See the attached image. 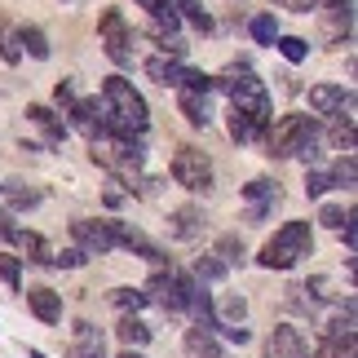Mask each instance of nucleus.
<instances>
[{"label":"nucleus","instance_id":"nucleus-1","mask_svg":"<svg viewBox=\"0 0 358 358\" xmlns=\"http://www.w3.org/2000/svg\"><path fill=\"white\" fill-rule=\"evenodd\" d=\"M102 120H106V137H111V142H137L150 124L146 98L124 76H111L102 85Z\"/></svg>","mask_w":358,"mask_h":358},{"label":"nucleus","instance_id":"nucleus-2","mask_svg":"<svg viewBox=\"0 0 358 358\" xmlns=\"http://www.w3.org/2000/svg\"><path fill=\"white\" fill-rule=\"evenodd\" d=\"M217 89H226V93H230V106L252 120L257 137H266V133H270V93H266V85H261L252 71L222 76V80H217Z\"/></svg>","mask_w":358,"mask_h":358},{"label":"nucleus","instance_id":"nucleus-3","mask_svg":"<svg viewBox=\"0 0 358 358\" xmlns=\"http://www.w3.org/2000/svg\"><path fill=\"white\" fill-rule=\"evenodd\" d=\"M310 248H314V235H310V222H287L274 230V239L261 248V266L266 270H292L301 257H310Z\"/></svg>","mask_w":358,"mask_h":358},{"label":"nucleus","instance_id":"nucleus-4","mask_svg":"<svg viewBox=\"0 0 358 358\" xmlns=\"http://www.w3.org/2000/svg\"><path fill=\"white\" fill-rule=\"evenodd\" d=\"M310 142H319V124H314V115H283L270 129V155H279V159L301 155Z\"/></svg>","mask_w":358,"mask_h":358},{"label":"nucleus","instance_id":"nucleus-5","mask_svg":"<svg viewBox=\"0 0 358 358\" xmlns=\"http://www.w3.org/2000/svg\"><path fill=\"white\" fill-rule=\"evenodd\" d=\"M173 182L177 186H186V190H213V159L203 155V150L195 146H177V155H173Z\"/></svg>","mask_w":358,"mask_h":358},{"label":"nucleus","instance_id":"nucleus-6","mask_svg":"<svg viewBox=\"0 0 358 358\" xmlns=\"http://www.w3.org/2000/svg\"><path fill=\"white\" fill-rule=\"evenodd\" d=\"M98 31H102V49H106V58L111 62H129L133 58V31H129V22H124V13L120 9H106L102 13V22H98Z\"/></svg>","mask_w":358,"mask_h":358},{"label":"nucleus","instance_id":"nucleus-7","mask_svg":"<svg viewBox=\"0 0 358 358\" xmlns=\"http://www.w3.org/2000/svg\"><path fill=\"white\" fill-rule=\"evenodd\" d=\"M71 235L80 243V252H111L115 248V235L106 222H71Z\"/></svg>","mask_w":358,"mask_h":358},{"label":"nucleus","instance_id":"nucleus-8","mask_svg":"<svg viewBox=\"0 0 358 358\" xmlns=\"http://www.w3.org/2000/svg\"><path fill=\"white\" fill-rule=\"evenodd\" d=\"M71 124H76V129L89 137V142H102V137H106L102 102H98V98H85V102H76V106H71Z\"/></svg>","mask_w":358,"mask_h":358},{"label":"nucleus","instance_id":"nucleus-9","mask_svg":"<svg viewBox=\"0 0 358 358\" xmlns=\"http://www.w3.org/2000/svg\"><path fill=\"white\" fill-rule=\"evenodd\" d=\"M266 358H310V345L296 327H274L266 341Z\"/></svg>","mask_w":358,"mask_h":358},{"label":"nucleus","instance_id":"nucleus-10","mask_svg":"<svg viewBox=\"0 0 358 358\" xmlns=\"http://www.w3.org/2000/svg\"><path fill=\"white\" fill-rule=\"evenodd\" d=\"M27 306H31V314L40 323H58L62 319V296L53 292V287H31V292H27Z\"/></svg>","mask_w":358,"mask_h":358},{"label":"nucleus","instance_id":"nucleus-11","mask_svg":"<svg viewBox=\"0 0 358 358\" xmlns=\"http://www.w3.org/2000/svg\"><path fill=\"white\" fill-rule=\"evenodd\" d=\"M177 102H182V115L195 124V129H208V120H213L208 93H190V89H182V93H177Z\"/></svg>","mask_w":358,"mask_h":358},{"label":"nucleus","instance_id":"nucleus-12","mask_svg":"<svg viewBox=\"0 0 358 358\" xmlns=\"http://www.w3.org/2000/svg\"><path fill=\"white\" fill-rule=\"evenodd\" d=\"M182 71L186 66L177 58H164V53L159 58H146V76L155 80V85H164V89H182Z\"/></svg>","mask_w":358,"mask_h":358},{"label":"nucleus","instance_id":"nucleus-13","mask_svg":"<svg viewBox=\"0 0 358 358\" xmlns=\"http://www.w3.org/2000/svg\"><path fill=\"white\" fill-rule=\"evenodd\" d=\"M186 358H222V345H217L213 327H190L186 332Z\"/></svg>","mask_w":358,"mask_h":358},{"label":"nucleus","instance_id":"nucleus-14","mask_svg":"<svg viewBox=\"0 0 358 358\" xmlns=\"http://www.w3.org/2000/svg\"><path fill=\"white\" fill-rule=\"evenodd\" d=\"M66 358H102V332L93 323H76V345Z\"/></svg>","mask_w":358,"mask_h":358},{"label":"nucleus","instance_id":"nucleus-15","mask_svg":"<svg viewBox=\"0 0 358 358\" xmlns=\"http://www.w3.org/2000/svg\"><path fill=\"white\" fill-rule=\"evenodd\" d=\"M341 102H345V89H341V85H314L310 89V106L319 115H336Z\"/></svg>","mask_w":358,"mask_h":358},{"label":"nucleus","instance_id":"nucleus-16","mask_svg":"<svg viewBox=\"0 0 358 358\" xmlns=\"http://www.w3.org/2000/svg\"><path fill=\"white\" fill-rule=\"evenodd\" d=\"M243 195L257 203V208L248 213V217H252V222H261V217H266V213L274 208V203H279V186H274V182H252V186L243 190Z\"/></svg>","mask_w":358,"mask_h":358},{"label":"nucleus","instance_id":"nucleus-17","mask_svg":"<svg viewBox=\"0 0 358 358\" xmlns=\"http://www.w3.org/2000/svg\"><path fill=\"white\" fill-rule=\"evenodd\" d=\"M13 243L22 248V252H31V261H40V266H53V248L40 239V235H31V230H18L13 226V235H9Z\"/></svg>","mask_w":358,"mask_h":358},{"label":"nucleus","instance_id":"nucleus-18","mask_svg":"<svg viewBox=\"0 0 358 358\" xmlns=\"http://www.w3.org/2000/svg\"><path fill=\"white\" fill-rule=\"evenodd\" d=\"M173 9H177V18H186L195 31H213V13L203 9V0H173Z\"/></svg>","mask_w":358,"mask_h":358},{"label":"nucleus","instance_id":"nucleus-19","mask_svg":"<svg viewBox=\"0 0 358 358\" xmlns=\"http://www.w3.org/2000/svg\"><path fill=\"white\" fill-rule=\"evenodd\" d=\"M169 230L177 239H195L199 230H203V217H199V208H177L173 217H169Z\"/></svg>","mask_w":358,"mask_h":358},{"label":"nucleus","instance_id":"nucleus-20","mask_svg":"<svg viewBox=\"0 0 358 358\" xmlns=\"http://www.w3.org/2000/svg\"><path fill=\"white\" fill-rule=\"evenodd\" d=\"M115 336H120L129 350H142L146 341H150V327H146L142 319H133V314H124V319H120V327H115Z\"/></svg>","mask_w":358,"mask_h":358},{"label":"nucleus","instance_id":"nucleus-21","mask_svg":"<svg viewBox=\"0 0 358 358\" xmlns=\"http://www.w3.org/2000/svg\"><path fill=\"white\" fill-rule=\"evenodd\" d=\"M217 327H235V323H243V314H248V301L243 296H222L217 301Z\"/></svg>","mask_w":358,"mask_h":358},{"label":"nucleus","instance_id":"nucleus-22","mask_svg":"<svg viewBox=\"0 0 358 358\" xmlns=\"http://www.w3.org/2000/svg\"><path fill=\"white\" fill-rule=\"evenodd\" d=\"M27 115H31L40 129L49 133V142H62V137H66V124H58V115H53L49 106H27Z\"/></svg>","mask_w":358,"mask_h":358},{"label":"nucleus","instance_id":"nucleus-23","mask_svg":"<svg viewBox=\"0 0 358 358\" xmlns=\"http://www.w3.org/2000/svg\"><path fill=\"white\" fill-rule=\"evenodd\" d=\"M217 279H226V261L208 252V257H199L195 261V283H217Z\"/></svg>","mask_w":358,"mask_h":358},{"label":"nucleus","instance_id":"nucleus-24","mask_svg":"<svg viewBox=\"0 0 358 358\" xmlns=\"http://www.w3.org/2000/svg\"><path fill=\"white\" fill-rule=\"evenodd\" d=\"M18 45L31 53V58H49V40H45L40 27H22V31H18Z\"/></svg>","mask_w":358,"mask_h":358},{"label":"nucleus","instance_id":"nucleus-25","mask_svg":"<svg viewBox=\"0 0 358 358\" xmlns=\"http://www.w3.org/2000/svg\"><path fill=\"white\" fill-rule=\"evenodd\" d=\"M252 40H257V45H274V40H279L274 13H257V18H252Z\"/></svg>","mask_w":358,"mask_h":358},{"label":"nucleus","instance_id":"nucleus-26","mask_svg":"<svg viewBox=\"0 0 358 358\" xmlns=\"http://www.w3.org/2000/svg\"><path fill=\"white\" fill-rule=\"evenodd\" d=\"M155 40H159V49H164V58H177V62H182V58H186V40H182V36H177V31H159V27H155Z\"/></svg>","mask_w":358,"mask_h":358},{"label":"nucleus","instance_id":"nucleus-27","mask_svg":"<svg viewBox=\"0 0 358 358\" xmlns=\"http://www.w3.org/2000/svg\"><path fill=\"white\" fill-rule=\"evenodd\" d=\"M230 137H235V142H257L252 120H248L243 111H235V106H230Z\"/></svg>","mask_w":358,"mask_h":358},{"label":"nucleus","instance_id":"nucleus-28","mask_svg":"<svg viewBox=\"0 0 358 358\" xmlns=\"http://www.w3.org/2000/svg\"><path fill=\"white\" fill-rule=\"evenodd\" d=\"M5 195H9L13 208H36V203H40V190H27L22 182H9V186H5Z\"/></svg>","mask_w":358,"mask_h":358},{"label":"nucleus","instance_id":"nucleus-29","mask_svg":"<svg viewBox=\"0 0 358 358\" xmlns=\"http://www.w3.org/2000/svg\"><path fill=\"white\" fill-rule=\"evenodd\" d=\"M279 53L287 62H306V53H310V45L301 36H279Z\"/></svg>","mask_w":358,"mask_h":358},{"label":"nucleus","instance_id":"nucleus-30","mask_svg":"<svg viewBox=\"0 0 358 358\" xmlns=\"http://www.w3.org/2000/svg\"><path fill=\"white\" fill-rule=\"evenodd\" d=\"M111 306H120L124 314H129V310H142V306H146V292H133V287H115V292H111Z\"/></svg>","mask_w":358,"mask_h":358},{"label":"nucleus","instance_id":"nucleus-31","mask_svg":"<svg viewBox=\"0 0 358 358\" xmlns=\"http://www.w3.org/2000/svg\"><path fill=\"white\" fill-rule=\"evenodd\" d=\"M332 186H354V155H345V159H336L332 164Z\"/></svg>","mask_w":358,"mask_h":358},{"label":"nucleus","instance_id":"nucleus-32","mask_svg":"<svg viewBox=\"0 0 358 358\" xmlns=\"http://www.w3.org/2000/svg\"><path fill=\"white\" fill-rule=\"evenodd\" d=\"M0 279H5L9 287H22V266H18V257H0Z\"/></svg>","mask_w":358,"mask_h":358},{"label":"nucleus","instance_id":"nucleus-33","mask_svg":"<svg viewBox=\"0 0 358 358\" xmlns=\"http://www.w3.org/2000/svg\"><path fill=\"white\" fill-rule=\"evenodd\" d=\"M53 266H66V270H76V266H85V252H80V248H66V252H53Z\"/></svg>","mask_w":358,"mask_h":358},{"label":"nucleus","instance_id":"nucleus-34","mask_svg":"<svg viewBox=\"0 0 358 358\" xmlns=\"http://www.w3.org/2000/svg\"><path fill=\"white\" fill-rule=\"evenodd\" d=\"M319 222H323V226H332V230H341V226H345V208H336V203H327V208L319 213Z\"/></svg>","mask_w":358,"mask_h":358},{"label":"nucleus","instance_id":"nucleus-35","mask_svg":"<svg viewBox=\"0 0 358 358\" xmlns=\"http://www.w3.org/2000/svg\"><path fill=\"white\" fill-rule=\"evenodd\" d=\"M323 9L332 13V18H345V22H350V13H354V0H323Z\"/></svg>","mask_w":358,"mask_h":358},{"label":"nucleus","instance_id":"nucleus-36","mask_svg":"<svg viewBox=\"0 0 358 358\" xmlns=\"http://www.w3.org/2000/svg\"><path fill=\"white\" fill-rule=\"evenodd\" d=\"M306 190H310V195H323V190H332V177H327V173H310Z\"/></svg>","mask_w":358,"mask_h":358},{"label":"nucleus","instance_id":"nucleus-37","mask_svg":"<svg viewBox=\"0 0 358 358\" xmlns=\"http://www.w3.org/2000/svg\"><path fill=\"white\" fill-rule=\"evenodd\" d=\"M222 257H226V261H243V243H239L235 235H226V239H222Z\"/></svg>","mask_w":358,"mask_h":358},{"label":"nucleus","instance_id":"nucleus-38","mask_svg":"<svg viewBox=\"0 0 358 358\" xmlns=\"http://www.w3.org/2000/svg\"><path fill=\"white\" fill-rule=\"evenodd\" d=\"M53 98H58V106H62V111H71V106H76V89H71V85H66V80H62Z\"/></svg>","mask_w":358,"mask_h":358},{"label":"nucleus","instance_id":"nucleus-39","mask_svg":"<svg viewBox=\"0 0 358 358\" xmlns=\"http://www.w3.org/2000/svg\"><path fill=\"white\" fill-rule=\"evenodd\" d=\"M274 5H279V9H292V13H310L319 0H274Z\"/></svg>","mask_w":358,"mask_h":358},{"label":"nucleus","instance_id":"nucleus-40","mask_svg":"<svg viewBox=\"0 0 358 358\" xmlns=\"http://www.w3.org/2000/svg\"><path fill=\"white\" fill-rule=\"evenodd\" d=\"M226 336L235 341V345H243V341H248V327H243V323H235V327H226Z\"/></svg>","mask_w":358,"mask_h":358},{"label":"nucleus","instance_id":"nucleus-41","mask_svg":"<svg viewBox=\"0 0 358 358\" xmlns=\"http://www.w3.org/2000/svg\"><path fill=\"white\" fill-rule=\"evenodd\" d=\"M120 358H142V354H137V350H124V354H120Z\"/></svg>","mask_w":358,"mask_h":358}]
</instances>
